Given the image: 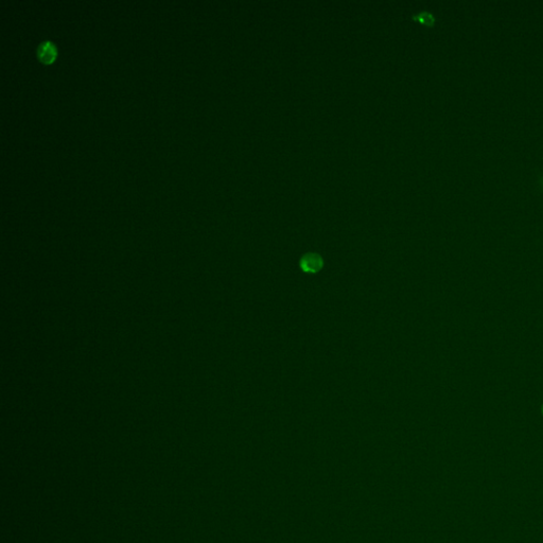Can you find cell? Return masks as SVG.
<instances>
[{"label": "cell", "instance_id": "cell-1", "mask_svg": "<svg viewBox=\"0 0 543 543\" xmlns=\"http://www.w3.org/2000/svg\"><path fill=\"white\" fill-rule=\"evenodd\" d=\"M36 54L38 60L42 63L51 64L57 59L58 50L56 45L52 42H50V40H45V42L39 44Z\"/></svg>", "mask_w": 543, "mask_h": 543}, {"label": "cell", "instance_id": "cell-2", "mask_svg": "<svg viewBox=\"0 0 543 543\" xmlns=\"http://www.w3.org/2000/svg\"><path fill=\"white\" fill-rule=\"evenodd\" d=\"M322 259L318 255L308 254L302 259L301 266L304 270L309 272V273H315L322 267Z\"/></svg>", "mask_w": 543, "mask_h": 543}, {"label": "cell", "instance_id": "cell-3", "mask_svg": "<svg viewBox=\"0 0 543 543\" xmlns=\"http://www.w3.org/2000/svg\"><path fill=\"white\" fill-rule=\"evenodd\" d=\"M420 22H423L427 26H432L434 23V18L431 14H429L428 12H423L420 13V14L418 15V18H417Z\"/></svg>", "mask_w": 543, "mask_h": 543}]
</instances>
